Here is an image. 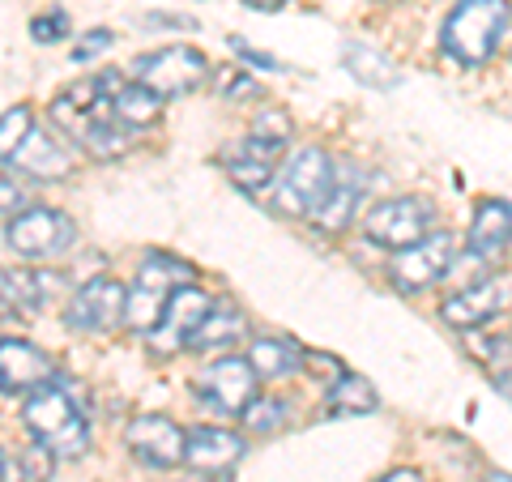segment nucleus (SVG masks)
<instances>
[{
  "label": "nucleus",
  "instance_id": "9",
  "mask_svg": "<svg viewBox=\"0 0 512 482\" xmlns=\"http://www.w3.org/2000/svg\"><path fill=\"white\" fill-rule=\"evenodd\" d=\"M197 397L218 414H244L256 397V372L248 359L222 355L197 376Z\"/></svg>",
  "mask_w": 512,
  "mask_h": 482
},
{
  "label": "nucleus",
  "instance_id": "16",
  "mask_svg": "<svg viewBox=\"0 0 512 482\" xmlns=\"http://www.w3.org/2000/svg\"><path fill=\"white\" fill-rule=\"evenodd\" d=\"M244 457V440L222 427H192L184 436V461L201 474H218Z\"/></svg>",
  "mask_w": 512,
  "mask_h": 482
},
{
  "label": "nucleus",
  "instance_id": "1",
  "mask_svg": "<svg viewBox=\"0 0 512 482\" xmlns=\"http://www.w3.org/2000/svg\"><path fill=\"white\" fill-rule=\"evenodd\" d=\"M22 423L30 436L39 440V448H47L52 457H82L90 448V423H86L82 406H77L73 389L60 376L39 384V389L26 397Z\"/></svg>",
  "mask_w": 512,
  "mask_h": 482
},
{
  "label": "nucleus",
  "instance_id": "37",
  "mask_svg": "<svg viewBox=\"0 0 512 482\" xmlns=\"http://www.w3.org/2000/svg\"><path fill=\"white\" fill-rule=\"evenodd\" d=\"M495 389H500V393L512 401V363H508V367H500V372H495Z\"/></svg>",
  "mask_w": 512,
  "mask_h": 482
},
{
  "label": "nucleus",
  "instance_id": "5",
  "mask_svg": "<svg viewBox=\"0 0 512 482\" xmlns=\"http://www.w3.org/2000/svg\"><path fill=\"white\" fill-rule=\"evenodd\" d=\"M9 248L26 256V261H52V256L73 252L77 244V227L69 214L52 210V205H35V210H22L18 218L9 222Z\"/></svg>",
  "mask_w": 512,
  "mask_h": 482
},
{
  "label": "nucleus",
  "instance_id": "31",
  "mask_svg": "<svg viewBox=\"0 0 512 482\" xmlns=\"http://www.w3.org/2000/svg\"><path fill=\"white\" fill-rule=\"evenodd\" d=\"M470 355L483 359V363H504L512 355V342H508V337H500V333H495V337H474Z\"/></svg>",
  "mask_w": 512,
  "mask_h": 482
},
{
  "label": "nucleus",
  "instance_id": "34",
  "mask_svg": "<svg viewBox=\"0 0 512 482\" xmlns=\"http://www.w3.org/2000/svg\"><path fill=\"white\" fill-rule=\"evenodd\" d=\"M231 47H235V52H239V56H244L248 64H256V69H269V73H278V69H282V64H278L274 56H265V52H256V47H248L244 39H231Z\"/></svg>",
  "mask_w": 512,
  "mask_h": 482
},
{
  "label": "nucleus",
  "instance_id": "10",
  "mask_svg": "<svg viewBox=\"0 0 512 482\" xmlns=\"http://www.w3.org/2000/svg\"><path fill=\"white\" fill-rule=\"evenodd\" d=\"M124 299H128V286H120L116 278H90L82 291L69 299V329L77 333H107L124 320Z\"/></svg>",
  "mask_w": 512,
  "mask_h": 482
},
{
  "label": "nucleus",
  "instance_id": "29",
  "mask_svg": "<svg viewBox=\"0 0 512 482\" xmlns=\"http://www.w3.org/2000/svg\"><path fill=\"white\" fill-rule=\"evenodd\" d=\"M256 137H265V141H278V146H286V141H291V120L282 116V111H261V116H256V128H252Z\"/></svg>",
  "mask_w": 512,
  "mask_h": 482
},
{
  "label": "nucleus",
  "instance_id": "3",
  "mask_svg": "<svg viewBox=\"0 0 512 482\" xmlns=\"http://www.w3.org/2000/svg\"><path fill=\"white\" fill-rule=\"evenodd\" d=\"M180 286H192V265H184L180 256H167V252H150L137 269V282L124 299V325L137 329V333H150L163 316L167 299L180 291Z\"/></svg>",
  "mask_w": 512,
  "mask_h": 482
},
{
  "label": "nucleus",
  "instance_id": "19",
  "mask_svg": "<svg viewBox=\"0 0 512 482\" xmlns=\"http://www.w3.org/2000/svg\"><path fill=\"white\" fill-rule=\"evenodd\" d=\"M512 244V205L508 201H483L470 222V252L491 261Z\"/></svg>",
  "mask_w": 512,
  "mask_h": 482
},
{
  "label": "nucleus",
  "instance_id": "40",
  "mask_svg": "<svg viewBox=\"0 0 512 482\" xmlns=\"http://www.w3.org/2000/svg\"><path fill=\"white\" fill-rule=\"evenodd\" d=\"M487 482H512V474H504V470H491V474H487Z\"/></svg>",
  "mask_w": 512,
  "mask_h": 482
},
{
  "label": "nucleus",
  "instance_id": "12",
  "mask_svg": "<svg viewBox=\"0 0 512 482\" xmlns=\"http://www.w3.org/2000/svg\"><path fill=\"white\" fill-rule=\"evenodd\" d=\"M210 308H214V299L205 291H197V286H180V291L167 299L158 325L150 329V346L163 350V355H171V350H184L192 342V333L201 329V320L210 316Z\"/></svg>",
  "mask_w": 512,
  "mask_h": 482
},
{
  "label": "nucleus",
  "instance_id": "24",
  "mask_svg": "<svg viewBox=\"0 0 512 482\" xmlns=\"http://www.w3.org/2000/svg\"><path fill=\"white\" fill-rule=\"evenodd\" d=\"M56 457L47 448H5L0 444V482H47Z\"/></svg>",
  "mask_w": 512,
  "mask_h": 482
},
{
  "label": "nucleus",
  "instance_id": "22",
  "mask_svg": "<svg viewBox=\"0 0 512 482\" xmlns=\"http://www.w3.org/2000/svg\"><path fill=\"white\" fill-rule=\"evenodd\" d=\"M158 107H163V99L150 94L141 82H120L116 90H111V116H116L120 124H128V128L154 124L158 120Z\"/></svg>",
  "mask_w": 512,
  "mask_h": 482
},
{
  "label": "nucleus",
  "instance_id": "38",
  "mask_svg": "<svg viewBox=\"0 0 512 482\" xmlns=\"http://www.w3.org/2000/svg\"><path fill=\"white\" fill-rule=\"evenodd\" d=\"M380 482H427L419 470H393V474H384Z\"/></svg>",
  "mask_w": 512,
  "mask_h": 482
},
{
  "label": "nucleus",
  "instance_id": "20",
  "mask_svg": "<svg viewBox=\"0 0 512 482\" xmlns=\"http://www.w3.org/2000/svg\"><path fill=\"white\" fill-rule=\"evenodd\" d=\"M248 363H252L256 380H282V376L299 372L303 350L295 342H286V337H256L248 350Z\"/></svg>",
  "mask_w": 512,
  "mask_h": 482
},
{
  "label": "nucleus",
  "instance_id": "14",
  "mask_svg": "<svg viewBox=\"0 0 512 482\" xmlns=\"http://www.w3.org/2000/svg\"><path fill=\"white\" fill-rule=\"evenodd\" d=\"M64 286L52 269H0V316H39V308Z\"/></svg>",
  "mask_w": 512,
  "mask_h": 482
},
{
  "label": "nucleus",
  "instance_id": "17",
  "mask_svg": "<svg viewBox=\"0 0 512 482\" xmlns=\"http://www.w3.org/2000/svg\"><path fill=\"white\" fill-rule=\"evenodd\" d=\"M363 188H367V180H363V171H355L350 163H342L338 171H333V188L325 192V201L312 210V222L320 231H342L350 218H355V210H359V197H363Z\"/></svg>",
  "mask_w": 512,
  "mask_h": 482
},
{
  "label": "nucleus",
  "instance_id": "15",
  "mask_svg": "<svg viewBox=\"0 0 512 482\" xmlns=\"http://www.w3.org/2000/svg\"><path fill=\"white\" fill-rule=\"evenodd\" d=\"M504 286L500 282H470L466 291H457V295H448L440 303V316H444V325H453V329H478V325H487V320H495V312L504 308Z\"/></svg>",
  "mask_w": 512,
  "mask_h": 482
},
{
  "label": "nucleus",
  "instance_id": "21",
  "mask_svg": "<svg viewBox=\"0 0 512 482\" xmlns=\"http://www.w3.org/2000/svg\"><path fill=\"white\" fill-rule=\"evenodd\" d=\"M342 60H346V69L355 82L363 86H372V90H389L397 86V69H393V60L376 52V47H367V43H346L342 47Z\"/></svg>",
  "mask_w": 512,
  "mask_h": 482
},
{
  "label": "nucleus",
  "instance_id": "4",
  "mask_svg": "<svg viewBox=\"0 0 512 482\" xmlns=\"http://www.w3.org/2000/svg\"><path fill=\"white\" fill-rule=\"evenodd\" d=\"M333 171H338V163H333L325 150L303 146L274 180V210L291 214V218H312V210L333 188Z\"/></svg>",
  "mask_w": 512,
  "mask_h": 482
},
{
  "label": "nucleus",
  "instance_id": "25",
  "mask_svg": "<svg viewBox=\"0 0 512 482\" xmlns=\"http://www.w3.org/2000/svg\"><path fill=\"white\" fill-rule=\"evenodd\" d=\"M244 333H248V320L239 316L235 308H210V316L201 320V329L192 333L188 350H222V346L239 342Z\"/></svg>",
  "mask_w": 512,
  "mask_h": 482
},
{
  "label": "nucleus",
  "instance_id": "2",
  "mask_svg": "<svg viewBox=\"0 0 512 482\" xmlns=\"http://www.w3.org/2000/svg\"><path fill=\"white\" fill-rule=\"evenodd\" d=\"M508 0H461L444 22V52L461 64H487L508 35Z\"/></svg>",
  "mask_w": 512,
  "mask_h": 482
},
{
  "label": "nucleus",
  "instance_id": "13",
  "mask_svg": "<svg viewBox=\"0 0 512 482\" xmlns=\"http://www.w3.org/2000/svg\"><path fill=\"white\" fill-rule=\"evenodd\" d=\"M56 376L52 355L26 337H0V393H35Z\"/></svg>",
  "mask_w": 512,
  "mask_h": 482
},
{
  "label": "nucleus",
  "instance_id": "6",
  "mask_svg": "<svg viewBox=\"0 0 512 482\" xmlns=\"http://www.w3.org/2000/svg\"><path fill=\"white\" fill-rule=\"evenodd\" d=\"M431 222H436L431 201H423V197H393V201H380L376 210L363 218V235L372 239L376 248L402 252L410 244H419V239L431 231Z\"/></svg>",
  "mask_w": 512,
  "mask_h": 482
},
{
  "label": "nucleus",
  "instance_id": "30",
  "mask_svg": "<svg viewBox=\"0 0 512 482\" xmlns=\"http://www.w3.org/2000/svg\"><path fill=\"white\" fill-rule=\"evenodd\" d=\"M218 90H222V99H261V86H256V77H244V73H235V69L222 73Z\"/></svg>",
  "mask_w": 512,
  "mask_h": 482
},
{
  "label": "nucleus",
  "instance_id": "27",
  "mask_svg": "<svg viewBox=\"0 0 512 482\" xmlns=\"http://www.w3.org/2000/svg\"><path fill=\"white\" fill-rule=\"evenodd\" d=\"M30 128H35V111L30 107H9L5 116H0V158H9L18 154V146L30 137Z\"/></svg>",
  "mask_w": 512,
  "mask_h": 482
},
{
  "label": "nucleus",
  "instance_id": "33",
  "mask_svg": "<svg viewBox=\"0 0 512 482\" xmlns=\"http://www.w3.org/2000/svg\"><path fill=\"white\" fill-rule=\"evenodd\" d=\"M22 205H26V188L0 171V214H18Z\"/></svg>",
  "mask_w": 512,
  "mask_h": 482
},
{
  "label": "nucleus",
  "instance_id": "26",
  "mask_svg": "<svg viewBox=\"0 0 512 482\" xmlns=\"http://www.w3.org/2000/svg\"><path fill=\"white\" fill-rule=\"evenodd\" d=\"M239 419H244V427L252 436H274V431H282L291 423V401L286 397H252V406L239 414Z\"/></svg>",
  "mask_w": 512,
  "mask_h": 482
},
{
  "label": "nucleus",
  "instance_id": "8",
  "mask_svg": "<svg viewBox=\"0 0 512 482\" xmlns=\"http://www.w3.org/2000/svg\"><path fill=\"white\" fill-rule=\"evenodd\" d=\"M453 256H457V239L448 235V231H427L419 244H410L402 252H393V286L397 291H427L431 282H440L448 265H453Z\"/></svg>",
  "mask_w": 512,
  "mask_h": 482
},
{
  "label": "nucleus",
  "instance_id": "18",
  "mask_svg": "<svg viewBox=\"0 0 512 482\" xmlns=\"http://www.w3.org/2000/svg\"><path fill=\"white\" fill-rule=\"evenodd\" d=\"M9 163L26 175H35V180H64V175L73 171V158L64 154L60 141L47 137V133H35V128H30V137L22 141Z\"/></svg>",
  "mask_w": 512,
  "mask_h": 482
},
{
  "label": "nucleus",
  "instance_id": "7",
  "mask_svg": "<svg viewBox=\"0 0 512 482\" xmlns=\"http://www.w3.org/2000/svg\"><path fill=\"white\" fill-rule=\"evenodd\" d=\"M137 82L146 86L158 99H175V94L197 90L205 77H210V64L197 47H163V52H150L133 64Z\"/></svg>",
  "mask_w": 512,
  "mask_h": 482
},
{
  "label": "nucleus",
  "instance_id": "39",
  "mask_svg": "<svg viewBox=\"0 0 512 482\" xmlns=\"http://www.w3.org/2000/svg\"><path fill=\"white\" fill-rule=\"evenodd\" d=\"M244 5H248V9H282L286 0H244Z\"/></svg>",
  "mask_w": 512,
  "mask_h": 482
},
{
  "label": "nucleus",
  "instance_id": "32",
  "mask_svg": "<svg viewBox=\"0 0 512 482\" xmlns=\"http://www.w3.org/2000/svg\"><path fill=\"white\" fill-rule=\"evenodd\" d=\"M64 30H69V18L64 13H47V18H35V26H30V35H35L39 43H56Z\"/></svg>",
  "mask_w": 512,
  "mask_h": 482
},
{
  "label": "nucleus",
  "instance_id": "28",
  "mask_svg": "<svg viewBox=\"0 0 512 482\" xmlns=\"http://www.w3.org/2000/svg\"><path fill=\"white\" fill-rule=\"evenodd\" d=\"M227 175H231V184H239L244 192H261V188H269V180H274V167L256 163V158H244V154H227Z\"/></svg>",
  "mask_w": 512,
  "mask_h": 482
},
{
  "label": "nucleus",
  "instance_id": "36",
  "mask_svg": "<svg viewBox=\"0 0 512 482\" xmlns=\"http://www.w3.org/2000/svg\"><path fill=\"white\" fill-rule=\"evenodd\" d=\"M303 363H308V367H312V372H320V376H325V372H329L333 380H338V376H342V363H338V359H333V355H303Z\"/></svg>",
  "mask_w": 512,
  "mask_h": 482
},
{
  "label": "nucleus",
  "instance_id": "11",
  "mask_svg": "<svg viewBox=\"0 0 512 482\" xmlns=\"http://www.w3.org/2000/svg\"><path fill=\"white\" fill-rule=\"evenodd\" d=\"M124 444L150 470H171V465L184 461V431L171 419H163V414H137L124 427Z\"/></svg>",
  "mask_w": 512,
  "mask_h": 482
},
{
  "label": "nucleus",
  "instance_id": "35",
  "mask_svg": "<svg viewBox=\"0 0 512 482\" xmlns=\"http://www.w3.org/2000/svg\"><path fill=\"white\" fill-rule=\"evenodd\" d=\"M103 47H111V30H90L86 35V43H77V60H90L94 52H103Z\"/></svg>",
  "mask_w": 512,
  "mask_h": 482
},
{
  "label": "nucleus",
  "instance_id": "23",
  "mask_svg": "<svg viewBox=\"0 0 512 482\" xmlns=\"http://www.w3.org/2000/svg\"><path fill=\"white\" fill-rule=\"evenodd\" d=\"M325 410L329 414H372L376 410V389H372V380H363L355 372H342L338 380L329 384V393H325Z\"/></svg>",
  "mask_w": 512,
  "mask_h": 482
}]
</instances>
